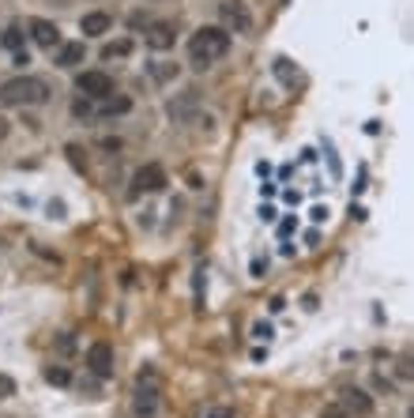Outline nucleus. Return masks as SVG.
<instances>
[{
	"mask_svg": "<svg viewBox=\"0 0 414 418\" xmlns=\"http://www.w3.org/2000/svg\"><path fill=\"white\" fill-rule=\"evenodd\" d=\"M226 53H230V31L226 27H200L189 42L192 68H211V64Z\"/></svg>",
	"mask_w": 414,
	"mask_h": 418,
	"instance_id": "f257e3e1",
	"label": "nucleus"
},
{
	"mask_svg": "<svg viewBox=\"0 0 414 418\" xmlns=\"http://www.w3.org/2000/svg\"><path fill=\"white\" fill-rule=\"evenodd\" d=\"M46 98H49V83L38 80V75L0 80V102H8V106H42Z\"/></svg>",
	"mask_w": 414,
	"mask_h": 418,
	"instance_id": "f03ea898",
	"label": "nucleus"
},
{
	"mask_svg": "<svg viewBox=\"0 0 414 418\" xmlns=\"http://www.w3.org/2000/svg\"><path fill=\"white\" fill-rule=\"evenodd\" d=\"M76 90H79V95H83V98H110L113 95V80H110V75H105V72H79L76 75Z\"/></svg>",
	"mask_w": 414,
	"mask_h": 418,
	"instance_id": "7ed1b4c3",
	"label": "nucleus"
},
{
	"mask_svg": "<svg viewBox=\"0 0 414 418\" xmlns=\"http://www.w3.org/2000/svg\"><path fill=\"white\" fill-rule=\"evenodd\" d=\"M158 189H166V169L158 166V162H147L136 169V177H132V200H136L140 192H158Z\"/></svg>",
	"mask_w": 414,
	"mask_h": 418,
	"instance_id": "20e7f679",
	"label": "nucleus"
},
{
	"mask_svg": "<svg viewBox=\"0 0 414 418\" xmlns=\"http://www.w3.org/2000/svg\"><path fill=\"white\" fill-rule=\"evenodd\" d=\"M87 365H90V373H95V377H110L113 373V347L110 343H90Z\"/></svg>",
	"mask_w": 414,
	"mask_h": 418,
	"instance_id": "39448f33",
	"label": "nucleus"
},
{
	"mask_svg": "<svg viewBox=\"0 0 414 418\" xmlns=\"http://www.w3.org/2000/svg\"><path fill=\"white\" fill-rule=\"evenodd\" d=\"M173 38H177V31H173V23H151L143 34V42L155 49V53H166V49H173Z\"/></svg>",
	"mask_w": 414,
	"mask_h": 418,
	"instance_id": "423d86ee",
	"label": "nucleus"
},
{
	"mask_svg": "<svg viewBox=\"0 0 414 418\" xmlns=\"http://www.w3.org/2000/svg\"><path fill=\"white\" fill-rule=\"evenodd\" d=\"M26 34H31L42 49L61 46V31H57V23H49V19H31L26 23Z\"/></svg>",
	"mask_w": 414,
	"mask_h": 418,
	"instance_id": "0eeeda50",
	"label": "nucleus"
},
{
	"mask_svg": "<svg viewBox=\"0 0 414 418\" xmlns=\"http://www.w3.org/2000/svg\"><path fill=\"white\" fill-rule=\"evenodd\" d=\"M196 106H200V90H196V87H189V90H181V95L173 98L166 110H170V117H173V121H189Z\"/></svg>",
	"mask_w": 414,
	"mask_h": 418,
	"instance_id": "6e6552de",
	"label": "nucleus"
},
{
	"mask_svg": "<svg viewBox=\"0 0 414 418\" xmlns=\"http://www.w3.org/2000/svg\"><path fill=\"white\" fill-rule=\"evenodd\" d=\"M222 23L230 27L234 34H245L252 27V19H249V11L242 4H222Z\"/></svg>",
	"mask_w": 414,
	"mask_h": 418,
	"instance_id": "1a4fd4ad",
	"label": "nucleus"
},
{
	"mask_svg": "<svg viewBox=\"0 0 414 418\" xmlns=\"http://www.w3.org/2000/svg\"><path fill=\"white\" fill-rule=\"evenodd\" d=\"M339 403H343V407L351 411V414H369V411H373V399L366 396L362 388H343Z\"/></svg>",
	"mask_w": 414,
	"mask_h": 418,
	"instance_id": "9d476101",
	"label": "nucleus"
},
{
	"mask_svg": "<svg viewBox=\"0 0 414 418\" xmlns=\"http://www.w3.org/2000/svg\"><path fill=\"white\" fill-rule=\"evenodd\" d=\"M113 27V19L105 16V11H87L83 19H79V31H83L87 38H98V34H105Z\"/></svg>",
	"mask_w": 414,
	"mask_h": 418,
	"instance_id": "9b49d317",
	"label": "nucleus"
},
{
	"mask_svg": "<svg viewBox=\"0 0 414 418\" xmlns=\"http://www.w3.org/2000/svg\"><path fill=\"white\" fill-rule=\"evenodd\" d=\"M87 57V49H83V42H68V46H61V53H57V64L61 68H76L79 61Z\"/></svg>",
	"mask_w": 414,
	"mask_h": 418,
	"instance_id": "f8f14e48",
	"label": "nucleus"
},
{
	"mask_svg": "<svg viewBox=\"0 0 414 418\" xmlns=\"http://www.w3.org/2000/svg\"><path fill=\"white\" fill-rule=\"evenodd\" d=\"M132 110V98L128 95H110V98H102V113L105 117H121Z\"/></svg>",
	"mask_w": 414,
	"mask_h": 418,
	"instance_id": "ddd939ff",
	"label": "nucleus"
},
{
	"mask_svg": "<svg viewBox=\"0 0 414 418\" xmlns=\"http://www.w3.org/2000/svg\"><path fill=\"white\" fill-rule=\"evenodd\" d=\"M23 31L19 27H4V31H0V46H4V49H11V53H23Z\"/></svg>",
	"mask_w": 414,
	"mask_h": 418,
	"instance_id": "4468645a",
	"label": "nucleus"
},
{
	"mask_svg": "<svg viewBox=\"0 0 414 418\" xmlns=\"http://www.w3.org/2000/svg\"><path fill=\"white\" fill-rule=\"evenodd\" d=\"M155 396H158L155 388H140V392H136V403H132V407H136V414H155Z\"/></svg>",
	"mask_w": 414,
	"mask_h": 418,
	"instance_id": "2eb2a0df",
	"label": "nucleus"
},
{
	"mask_svg": "<svg viewBox=\"0 0 414 418\" xmlns=\"http://www.w3.org/2000/svg\"><path fill=\"white\" fill-rule=\"evenodd\" d=\"M128 53H132V42H128V38H121V42H110V46L102 49L105 61H110V57H128Z\"/></svg>",
	"mask_w": 414,
	"mask_h": 418,
	"instance_id": "dca6fc26",
	"label": "nucleus"
},
{
	"mask_svg": "<svg viewBox=\"0 0 414 418\" xmlns=\"http://www.w3.org/2000/svg\"><path fill=\"white\" fill-rule=\"evenodd\" d=\"M46 381H49V385H61V388H64V385L72 381V377H68V370H64V365H46Z\"/></svg>",
	"mask_w": 414,
	"mask_h": 418,
	"instance_id": "f3484780",
	"label": "nucleus"
},
{
	"mask_svg": "<svg viewBox=\"0 0 414 418\" xmlns=\"http://www.w3.org/2000/svg\"><path fill=\"white\" fill-rule=\"evenodd\" d=\"M151 75H155L158 83H166V80L177 75V64H151Z\"/></svg>",
	"mask_w": 414,
	"mask_h": 418,
	"instance_id": "a211bd4d",
	"label": "nucleus"
},
{
	"mask_svg": "<svg viewBox=\"0 0 414 418\" xmlns=\"http://www.w3.org/2000/svg\"><path fill=\"white\" fill-rule=\"evenodd\" d=\"M320 418H354V414H351V411H346V407H343V403L336 399V403H328V407H324V411H320Z\"/></svg>",
	"mask_w": 414,
	"mask_h": 418,
	"instance_id": "6ab92c4d",
	"label": "nucleus"
},
{
	"mask_svg": "<svg viewBox=\"0 0 414 418\" xmlns=\"http://www.w3.org/2000/svg\"><path fill=\"white\" fill-rule=\"evenodd\" d=\"M72 113L76 117H90V98H76L72 102Z\"/></svg>",
	"mask_w": 414,
	"mask_h": 418,
	"instance_id": "aec40b11",
	"label": "nucleus"
},
{
	"mask_svg": "<svg viewBox=\"0 0 414 418\" xmlns=\"http://www.w3.org/2000/svg\"><path fill=\"white\" fill-rule=\"evenodd\" d=\"M399 373H403V377H414V350H410V355H403V362H399Z\"/></svg>",
	"mask_w": 414,
	"mask_h": 418,
	"instance_id": "412c9836",
	"label": "nucleus"
},
{
	"mask_svg": "<svg viewBox=\"0 0 414 418\" xmlns=\"http://www.w3.org/2000/svg\"><path fill=\"white\" fill-rule=\"evenodd\" d=\"M0 396H16V381L4 377V373H0Z\"/></svg>",
	"mask_w": 414,
	"mask_h": 418,
	"instance_id": "4be33fe9",
	"label": "nucleus"
},
{
	"mask_svg": "<svg viewBox=\"0 0 414 418\" xmlns=\"http://www.w3.org/2000/svg\"><path fill=\"white\" fill-rule=\"evenodd\" d=\"M204 418H234V407H211Z\"/></svg>",
	"mask_w": 414,
	"mask_h": 418,
	"instance_id": "5701e85b",
	"label": "nucleus"
},
{
	"mask_svg": "<svg viewBox=\"0 0 414 418\" xmlns=\"http://www.w3.org/2000/svg\"><path fill=\"white\" fill-rule=\"evenodd\" d=\"M4 136H8V121L0 117V140H4Z\"/></svg>",
	"mask_w": 414,
	"mask_h": 418,
	"instance_id": "b1692460",
	"label": "nucleus"
},
{
	"mask_svg": "<svg viewBox=\"0 0 414 418\" xmlns=\"http://www.w3.org/2000/svg\"><path fill=\"white\" fill-rule=\"evenodd\" d=\"M407 418H414V403H410V411H407Z\"/></svg>",
	"mask_w": 414,
	"mask_h": 418,
	"instance_id": "393cba45",
	"label": "nucleus"
}]
</instances>
